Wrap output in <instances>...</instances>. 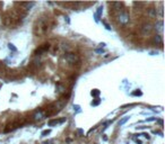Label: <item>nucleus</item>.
<instances>
[{
  "label": "nucleus",
  "mask_w": 165,
  "mask_h": 144,
  "mask_svg": "<svg viewBox=\"0 0 165 144\" xmlns=\"http://www.w3.org/2000/svg\"><path fill=\"white\" fill-rule=\"evenodd\" d=\"M146 120L147 122H153V120H156V117H150V118H147Z\"/></svg>",
  "instance_id": "obj_19"
},
{
  "label": "nucleus",
  "mask_w": 165,
  "mask_h": 144,
  "mask_svg": "<svg viewBox=\"0 0 165 144\" xmlns=\"http://www.w3.org/2000/svg\"><path fill=\"white\" fill-rule=\"evenodd\" d=\"M8 47H9V50H11V51H14V52H16V51H17V48H16V47L14 46V45L11 44V43H10V44H8Z\"/></svg>",
  "instance_id": "obj_16"
},
{
  "label": "nucleus",
  "mask_w": 165,
  "mask_h": 144,
  "mask_svg": "<svg viewBox=\"0 0 165 144\" xmlns=\"http://www.w3.org/2000/svg\"><path fill=\"white\" fill-rule=\"evenodd\" d=\"M49 143H50V142H44L43 144H49Z\"/></svg>",
  "instance_id": "obj_23"
},
{
  "label": "nucleus",
  "mask_w": 165,
  "mask_h": 144,
  "mask_svg": "<svg viewBox=\"0 0 165 144\" xmlns=\"http://www.w3.org/2000/svg\"><path fill=\"white\" fill-rule=\"evenodd\" d=\"M57 92H59V93L65 92V87L61 85H57Z\"/></svg>",
  "instance_id": "obj_13"
},
{
  "label": "nucleus",
  "mask_w": 165,
  "mask_h": 144,
  "mask_svg": "<svg viewBox=\"0 0 165 144\" xmlns=\"http://www.w3.org/2000/svg\"><path fill=\"white\" fill-rule=\"evenodd\" d=\"M153 29H155L158 33H162L163 29H164V23H163V20H157L155 23V25L153 26Z\"/></svg>",
  "instance_id": "obj_5"
},
{
  "label": "nucleus",
  "mask_w": 165,
  "mask_h": 144,
  "mask_svg": "<svg viewBox=\"0 0 165 144\" xmlns=\"http://www.w3.org/2000/svg\"><path fill=\"white\" fill-rule=\"evenodd\" d=\"M92 96H94V97H96V96H98V95H100V90H93V91H92Z\"/></svg>",
  "instance_id": "obj_15"
},
{
  "label": "nucleus",
  "mask_w": 165,
  "mask_h": 144,
  "mask_svg": "<svg viewBox=\"0 0 165 144\" xmlns=\"http://www.w3.org/2000/svg\"><path fill=\"white\" fill-rule=\"evenodd\" d=\"M118 21H119V24H121V25H127L129 21H130V16H129V14L124 11V10H122L121 13L118 15Z\"/></svg>",
  "instance_id": "obj_2"
},
{
  "label": "nucleus",
  "mask_w": 165,
  "mask_h": 144,
  "mask_svg": "<svg viewBox=\"0 0 165 144\" xmlns=\"http://www.w3.org/2000/svg\"><path fill=\"white\" fill-rule=\"evenodd\" d=\"M153 32V25L149 23H145L141 27H140V33L143 36H147Z\"/></svg>",
  "instance_id": "obj_3"
},
{
  "label": "nucleus",
  "mask_w": 165,
  "mask_h": 144,
  "mask_svg": "<svg viewBox=\"0 0 165 144\" xmlns=\"http://www.w3.org/2000/svg\"><path fill=\"white\" fill-rule=\"evenodd\" d=\"M66 120V118H62V119H60V120H50L49 122V126H53V125H56V124H58V123H63Z\"/></svg>",
  "instance_id": "obj_10"
},
{
  "label": "nucleus",
  "mask_w": 165,
  "mask_h": 144,
  "mask_svg": "<svg viewBox=\"0 0 165 144\" xmlns=\"http://www.w3.org/2000/svg\"><path fill=\"white\" fill-rule=\"evenodd\" d=\"M48 134H50V130H46V131L42 132V136H46Z\"/></svg>",
  "instance_id": "obj_17"
},
{
  "label": "nucleus",
  "mask_w": 165,
  "mask_h": 144,
  "mask_svg": "<svg viewBox=\"0 0 165 144\" xmlns=\"http://www.w3.org/2000/svg\"><path fill=\"white\" fill-rule=\"evenodd\" d=\"M137 144H143V143H141V141H137Z\"/></svg>",
  "instance_id": "obj_22"
},
{
  "label": "nucleus",
  "mask_w": 165,
  "mask_h": 144,
  "mask_svg": "<svg viewBox=\"0 0 165 144\" xmlns=\"http://www.w3.org/2000/svg\"><path fill=\"white\" fill-rule=\"evenodd\" d=\"M44 116H45V115H44V113L42 111V110H40V111H37V113H35L33 117H34L35 120H41V119L44 118Z\"/></svg>",
  "instance_id": "obj_8"
},
{
  "label": "nucleus",
  "mask_w": 165,
  "mask_h": 144,
  "mask_svg": "<svg viewBox=\"0 0 165 144\" xmlns=\"http://www.w3.org/2000/svg\"><path fill=\"white\" fill-rule=\"evenodd\" d=\"M96 52L97 53H103V50H96Z\"/></svg>",
  "instance_id": "obj_20"
},
{
  "label": "nucleus",
  "mask_w": 165,
  "mask_h": 144,
  "mask_svg": "<svg viewBox=\"0 0 165 144\" xmlns=\"http://www.w3.org/2000/svg\"><path fill=\"white\" fill-rule=\"evenodd\" d=\"M147 14L150 18H156L157 17V9L156 8H149Z\"/></svg>",
  "instance_id": "obj_7"
},
{
  "label": "nucleus",
  "mask_w": 165,
  "mask_h": 144,
  "mask_svg": "<svg viewBox=\"0 0 165 144\" xmlns=\"http://www.w3.org/2000/svg\"><path fill=\"white\" fill-rule=\"evenodd\" d=\"M48 32V23L44 18H40L36 20L34 25V34L36 36H41V35H44Z\"/></svg>",
  "instance_id": "obj_1"
},
{
  "label": "nucleus",
  "mask_w": 165,
  "mask_h": 144,
  "mask_svg": "<svg viewBox=\"0 0 165 144\" xmlns=\"http://www.w3.org/2000/svg\"><path fill=\"white\" fill-rule=\"evenodd\" d=\"M129 118H130V116H124L122 119H120L119 120V126H122L123 124H126L128 120H129Z\"/></svg>",
  "instance_id": "obj_11"
},
{
  "label": "nucleus",
  "mask_w": 165,
  "mask_h": 144,
  "mask_svg": "<svg viewBox=\"0 0 165 144\" xmlns=\"http://www.w3.org/2000/svg\"><path fill=\"white\" fill-rule=\"evenodd\" d=\"M65 59L67 62H69L71 64H75L79 62V56L77 54H75V53H67L65 55Z\"/></svg>",
  "instance_id": "obj_4"
},
{
  "label": "nucleus",
  "mask_w": 165,
  "mask_h": 144,
  "mask_svg": "<svg viewBox=\"0 0 165 144\" xmlns=\"http://www.w3.org/2000/svg\"><path fill=\"white\" fill-rule=\"evenodd\" d=\"M132 95H134V96H141V91H135Z\"/></svg>",
  "instance_id": "obj_18"
},
{
  "label": "nucleus",
  "mask_w": 165,
  "mask_h": 144,
  "mask_svg": "<svg viewBox=\"0 0 165 144\" xmlns=\"http://www.w3.org/2000/svg\"><path fill=\"white\" fill-rule=\"evenodd\" d=\"M21 5H22V6H25V7H26V9L28 10V9L32 8V7H33L35 4H34V2H23V4H21Z\"/></svg>",
  "instance_id": "obj_12"
},
{
  "label": "nucleus",
  "mask_w": 165,
  "mask_h": 144,
  "mask_svg": "<svg viewBox=\"0 0 165 144\" xmlns=\"http://www.w3.org/2000/svg\"><path fill=\"white\" fill-rule=\"evenodd\" d=\"M102 13H103V7H98V9H97V13L95 14L96 16L98 17V16H101L102 15Z\"/></svg>",
  "instance_id": "obj_14"
},
{
  "label": "nucleus",
  "mask_w": 165,
  "mask_h": 144,
  "mask_svg": "<svg viewBox=\"0 0 165 144\" xmlns=\"http://www.w3.org/2000/svg\"><path fill=\"white\" fill-rule=\"evenodd\" d=\"M153 42L155 43L156 45H162V43H163V37H162V35H155V36L153 37Z\"/></svg>",
  "instance_id": "obj_6"
},
{
  "label": "nucleus",
  "mask_w": 165,
  "mask_h": 144,
  "mask_svg": "<svg viewBox=\"0 0 165 144\" xmlns=\"http://www.w3.org/2000/svg\"><path fill=\"white\" fill-rule=\"evenodd\" d=\"M49 47H50V46H49V44H44L43 46H41L40 48H37V50L35 51V54H37V53H39V54H41V53H43V52L48 51Z\"/></svg>",
  "instance_id": "obj_9"
},
{
  "label": "nucleus",
  "mask_w": 165,
  "mask_h": 144,
  "mask_svg": "<svg viewBox=\"0 0 165 144\" xmlns=\"http://www.w3.org/2000/svg\"><path fill=\"white\" fill-rule=\"evenodd\" d=\"M143 135L145 136V137H146V139H147V140H148V139H149V136H148V134H143Z\"/></svg>",
  "instance_id": "obj_21"
}]
</instances>
